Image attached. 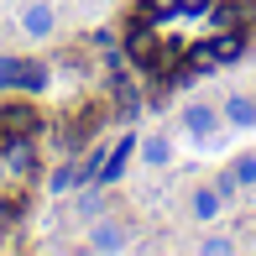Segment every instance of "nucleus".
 I'll return each mask as SVG.
<instances>
[{
	"instance_id": "1",
	"label": "nucleus",
	"mask_w": 256,
	"mask_h": 256,
	"mask_svg": "<svg viewBox=\"0 0 256 256\" xmlns=\"http://www.w3.org/2000/svg\"><path fill=\"white\" fill-rule=\"evenodd\" d=\"M0 89H26V94L48 89V63H32V58H6V63H0Z\"/></svg>"
},
{
	"instance_id": "2",
	"label": "nucleus",
	"mask_w": 256,
	"mask_h": 256,
	"mask_svg": "<svg viewBox=\"0 0 256 256\" xmlns=\"http://www.w3.org/2000/svg\"><path fill=\"white\" fill-rule=\"evenodd\" d=\"M240 48H246V42H240V32H214V37H209L204 48L194 52V63H199V68H220V63H236V58H240Z\"/></svg>"
},
{
	"instance_id": "3",
	"label": "nucleus",
	"mask_w": 256,
	"mask_h": 256,
	"mask_svg": "<svg viewBox=\"0 0 256 256\" xmlns=\"http://www.w3.org/2000/svg\"><path fill=\"white\" fill-rule=\"evenodd\" d=\"M37 126H42L37 104H26V100H10V104H0V136H32Z\"/></svg>"
},
{
	"instance_id": "4",
	"label": "nucleus",
	"mask_w": 256,
	"mask_h": 256,
	"mask_svg": "<svg viewBox=\"0 0 256 256\" xmlns=\"http://www.w3.org/2000/svg\"><path fill=\"white\" fill-rule=\"evenodd\" d=\"M52 26H58V10L48 0H32V6L21 10V32H26V37H48Z\"/></svg>"
},
{
	"instance_id": "5",
	"label": "nucleus",
	"mask_w": 256,
	"mask_h": 256,
	"mask_svg": "<svg viewBox=\"0 0 256 256\" xmlns=\"http://www.w3.org/2000/svg\"><path fill=\"white\" fill-rule=\"evenodd\" d=\"M214 104H188V110H183V131L188 136H199V142H209V136H214Z\"/></svg>"
},
{
	"instance_id": "6",
	"label": "nucleus",
	"mask_w": 256,
	"mask_h": 256,
	"mask_svg": "<svg viewBox=\"0 0 256 256\" xmlns=\"http://www.w3.org/2000/svg\"><path fill=\"white\" fill-rule=\"evenodd\" d=\"M89 246H94V251H126V246H131V236H126L115 220H100V225L89 230Z\"/></svg>"
},
{
	"instance_id": "7",
	"label": "nucleus",
	"mask_w": 256,
	"mask_h": 256,
	"mask_svg": "<svg viewBox=\"0 0 256 256\" xmlns=\"http://www.w3.org/2000/svg\"><path fill=\"white\" fill-rule=\"evenodd\" d=\"M225 115H230L236 126H256V100H251V94H230V100H225Z\"/></svg>"
},
{
	"instance_id": "8",
	"label": "nucleus",
	"mask_w": 256,
	"mask_h": 256,
	"mask_svg": "<svg viewBox=\"0 0 256 256\" xmlns=\"http://www.w3.org/2000/svg\"><path fill=\"white\" fill-rule=\"evenodd\" d=\"M240 26V6H209V37L214 32H236Z\"/></svg>"
},
{
	"instance_id": "9",
	"label": "nucleus",
	"mask_w": 256,
	"mask_h": 256,
	"mask_svg": "<svg viewBox=\"0 0 256 256\" xmlns=\"http://www.w3.org/2000/svg\"><path fill=\"white\" fill-rule=\"evenodd\" d=\"M220 204H225V194H220L214 183L194 194V214H199V220H214V214H220Z\"/></svg>"
},
{
	"instance_id": "10",
	"label": "nucleus",
	"mask_w": 256,
	"mask_h": 256,
	"mask_svg": "<svg viewBox=\"0 0 256 256\" xmlns=\"http://www.w3.org/2000/svg\"><path fill=\"white\" fill-rule=\"evenodd\" d=\"M230 178H236L240 188H256V152H246V157L230 162Z\"/></svg>"
},
{
	"instance_id": "11",
	"label": "nucleus",
	"mask_w": 256,
	"mask_h": 256,
	"mask_svg": "<svg viewBox=\"0 0 256 256\" xmlns=\"http://www.w3.org/2000/svg\"><path fill=\"white\" fill-rule=\"evenodd\" d=\"M78 178H84V168H58L52 178H48V194H68Z\"/></svg>"
},
{
	"instance_id": "12",
	"label": "nucleus",
	"mask_w": 256,
	"mask_h": 256,
	"mask_svg": "<svg viewBox=\"0 0 256 256\" xmlns=\"http://www.w3.org/2000/svg\"><path fill=\"white\" fill-rule=\"evenodd\" d=\"M142 157L152 162V168H162V162L172 157V146H168V136H152V142H142Z\"/></svg>"
},
{
	"instance_id": "13",
	"label": "nucleus",
	"mask_w": 256,
	"mask_h": 256,
	"mask_svg": "<svg viewBox=\"0 0 256 256\" xmlns=\"http://www.w3.org/2000/svg\"><path fill=\"white\" fill-rule=\"evenodd\" d=\"M115 110H120V115H136V110H142V94H136L126 78H120V89H115Z\"/></svg>"
},
{
	"instance_id": "14",
	"label": "nucleus",
	"mask_w": 256,
	"mask_h": 256,
	"mask_svg": "<svg viewBox=\"0 0 256 256\" xmlns=\"http://www.w3.org/2000/svg\"><path fill=\"white\" fill-rule=\"evenodd\" d=\"M162 10H178V0H142V6H136V16H146V21H157Z\"/></svg>"
},
{
	"instance_id": "15",
	"label": "nucleus",
	"mask_w": 256,
	"mask_h": 256,
	"mask_svg": "<svg viewBox=\"0 0 256 256\" xmlns=\"http://www.w3.org/2000/svg\"><path fill=\"white\" fill-rule=\"evenodd\" d=\"M214 0H178V10H209Z\"/></svg>"
}]
</instances>
